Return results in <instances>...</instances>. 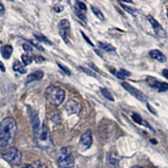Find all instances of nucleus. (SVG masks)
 <instances>
[{
  "instance_id": "1",
  "label": "nucleus",
  "mask_w": 168,
  "mask_h": 168,
  "mask_svg": "<svg viewBox=\"0 0 168 168\" xmlns=\"http://www.w3.org/2000/svg\"><path fill=\"white\" fill-rule=\"evenodd\" d=\"M18 133L17 123L14 118L8 117L0 122V147L5 148L12 145Z\"/></svg>"
},
{
  "instance_id": "2",
  "label": "nucleus",
  "mask_w": 168,
  "mask_h": 168,
  "mask_svg": "<svg viewBox=\"0 0 168 168\" xmlns=\"http://www.w3.org/2000/svg\"><path fill=\"white\" fill-rule=\"evenodd\" d=\"M34 132V142L38 147L41 150H50L53 146L52 135L48 127L42 124Z\"/></svg>"
},
{
  "instance_id": "3",
  "label": "nucleus",
  "mask_w": 168,
  "mask_h": 168,
  "mask_svg": "<svg viewBox=\"0 0 168 168\" xmlns=\"http://www.w3.org/2000/svg\"><path fill=\"white\" fill-rule=\"evenodd\" d=\"M46 97L49 102L55 107L61 105L65 100V91L57 86H51L46 89Z\"/></svg>"
},
{
  "instance_id": "4",
  "label": "nucleus",
  "mask_w": 168,
  "mask_h": 168,
  "mask_svg": "<svg viewBox=\"0 0 168 168\" xmlns=\"http://www.w3.org/2000/svg\"><path fill=\"white\" fill-rule=\"evenodd\" d=\"M1 157L13 166H20L22 162V153L17 147L11 146L1 151Z\"/></svg>"
},
{
  "instance_id": "5",
  "label": "nucleus",
  "mask_w": 168,
  "mask_h": 168,
  "mask_svg": "<svg viewBox=\"0 0 168 168\" xmlns=\"http://www.w3.org/2000/svg\"><path fill=\"white\" fill-rule=\"evenodd\" d=\"M57 163L59 168H74L75 161L71 149L69 147H62L60 156L57 160Z\"/></svg>"
},
{
  "instance_id": "6",
  "label": "nucleus",
  "mask_w": 168,
  "mask_h": 168,
  "mask_svg": "<svg viewBox=\"0 0 168 168\" xmlns=\"http://www.w3.org/2000/svg\"><path fill=\"white\" fill-rule=\"evenodd\" d=\"M93 133L90 129H88L81 136L78 143V150L81 151H85L91 147L93 144Z\"/></svg>"
},
{
  "instance_id": "7",
  "label": "nucleus",
  "mask_w": 168,
  "mask_h": 168,
  "mask_svg": "<svg viewBox=\"0 0 168 168\" xmlns=\"http://www.w3.org/2000/svg\"><path fill=\"white\" fill-rule=\"evenodd\" d=\"M121 85L123 86V88L125 89L126 91L129 92L132 96L136 98L138 100H140V102H145V101H147L146 95H145V93H143L142 92L140 91L139 89H136L135 88H134L133 86L129 85V84L127 83H122Z\"/></svg>"
},
{
  "instance_id": "8",
  "label": "nucleus",
  "mask_w": 168,
  "mask_h": 168,
  "mask_svg": "<svg viewBox=\"0 0 168 168\" xmlns=\"http://www.w3.org/2000/svg\"><path fill=\"white\" fill-rule=\"evenodd\" d=\"M146 83H148L149 86L152 89H157L160 93H163L168 90V83L164 82H160L159 80L156 79L155 77H148L146 78Z\"/></svg>"
},
{
  "instance_id": "9",
  "label": "nucleus",
  "mask_w": 168,
  "mask_h": 168,
  "mask_svg": "<svg viewBox=\"0 0 168 168\" xmlns=\"http://www.w3.org/2000/svg\"><path fill=\"white\" fill-rule=\"evenodd\" d=\"M58 30H59V34H60L61 37L62 38L66 43H67L68 35L70 34V30H71V25H70L68 20H61L58 24Z\"/></svg>"
},
{
  "instance_id": "10",
  "label": "nucleus",
  "mask_w": 168,
  "mask_h": 168,
  "mask_svg": "<svg viewBox=\"0 0 168 168\" xmlns=\"http://www.w3.org/2000/svg\"><path fill=\"white\" fill-rule=\"evenodd\" d=\"M75 14L80 20L83 21H87V6L83 2L76 1L74 6Z\"/></svg>"
},
{
  "instance_id": "11",
  "label": "nucleus",
  "mask_w": 168,
  "mask_h": 168,
  "mask_svg": "<svg viewBox=\"0 0 168 168\" xmlns=\"http://www.w3.org/2000/svg\"><path fill=\"white\" fill-rule=\"evenodd\" d=\"M147 18H148L149 22L151 23L152 28L154 30L155 34L161 38H166V32L165 30L162 28V26L160 25L159 22L157 21V20H155L154 18L151 16V15H148Z\"/></svg>"
},
{
  "instance_id": "12",
  "label": "nucleus",
  "mask_w": 168,
  "mask_h": 168,
  "mask_svg": "<svg viewBox=\"0 0 168 168\" xmlns=\"http://www.w3.org/2000/svg\"><path fill=\"white\" fill-rule=\"evenodd\" d=\"M65 109L70 114H78L82 110V107L75 100H69L65 106Z\"/></svg>"
},
{
  "instance_id": "13",
  "label": "nucleus",
  "mask_w": 168,
  "mask_h": 168,
  "mask_svg": "<svg viewBox=\"0 0 168 168\" xmlns=\"http://www.w3.org/2000/svg\"><path fill=\"white\" fill-rule=\"evenodd\" d=\"M28 113L30 119V121H31L33 131H34L40 126V119H39V116H38L37 112L34 111V109L30 108V107H28Z\"/></svg>"
},
{
  "instance_id": "14",
  "label": "nucleus",
  "mask_w": 168,
  "mask_h": 168,
  "mask_svg": "<svg viewBox=\"0 0 168 168\" xmlns=\"http://www.w3.org/2000/svg\"><path fill=\"white\" fill-rule=\"evenodd\" d=\"M44 77V72L42 71H35L34 72H32L30 75L27 76L26 77V84L28 83H33V82H35V81H40Z\"/></svg>"
},
{
  "instance_id": "15",
  "label": "nucleus",
  "mask_w": 168,
  "mask_h": 168,
  "mask_svg": "<svg viewBox=\"0 0 168 168\" xmlns=\"http://www.w3.org/2000/svg\"><path fill=\"white\" fill-rule=\"evenodd\" d=\"M149 55L152 59L158 61L159 62L163 63L166 61V57L165 55L163 54L161 52L158 51V50H152V51L149 52Z\"/></svg>"
},
{
  "instance_id": "16",
  "label": "nucleus",
  "mask_w": 168,
  "mask_h": 168,
  "mask_svg": "<svg viewBox=\"0 0 168 168\" xmlns=\"http://www.w3.org/2000/svg\"><path fill=\"white\" fill-rule=\"evenodd\" d=\"M1 55L4 59H9L11 57V55L13 53V47L9 45L3 46L0 49Z\"/></svg>"
},
{
  "instance_id": "17",
  "label": "nucleus",
  "mask_w": 168,
  "mask_h": 168,
  "mask_svg": "<svg viewBox=\"0 0 168 168\" xmlns=\"http://www.w3.org/2000/svg\"><path fill=\"white\" fill-rule=\"evenodd\" d=\"M13 69H14V71L20 72V74H25V73L27 72V69H26L25 66L18 60H15V61L14 62Z\"/></svg>"
},
{
  "instance_id": "18",
  "label": "nucleus",
  "mask_w": 168,
  "mask_h": 168,
  "mask_svg": "<svg viewBox=\"0 0 168 168\" xmlns=\"http://www.w3.org/2000/svg\"><path fill=\"white\" fill-rule=\"evenodd\" d=\"M132 119L134 120V121L135 123H137V124H139V125H144V126H146V127H148L149 129H151V130H153L154 131V129H153V128L151 127L150 125H149L148 123L146 122L145 120H144L140 117V114H132Z\"/></svg>"
},
{
  "instance_id": "19",
  "label": "nucleus",
  "mask_w": 168,
  "mask_h": 168,
  "mask_svg": "<svg viewBox=\"0 0 168 168\" xmlns=\"http://www.w3.org/2000/svg\"><path fill=\"white\" fill-rule=\"evenodd\" d=\"M113 73L116 77L120 78L121 80H125L127 77L130 76V72L128 71H126L125 69H120V71H113Z\"/></svg>"
},
{
  "instance_id": "20",
  "label": "nucleus",
  "mask_w": 168,
  "mask_h": 168,
  "mask_svg": "<svg viewBox=\"0 0 168 168\" xmlns=\"http://www.w3.org/2000/svg\"><path fill=\"white\" fill-rule=\"evenodd\" d=\"M23 168H47V166L40 161H34L32 163L25 165Z\"/></svg>"
},
{
  "instance_id": "21",
  "label": "nucleus",
  "mask_w": 168,
  "mask_h": 168,
  "mask_svg": "<svg viewBox=\"0 0 168 168\" xmlns=\"http://www.w3.org/2000/svg\"><path fill=\"white\" fill-rule=\"evenodd\" d=\"M98 46L101 49H103V51H105L107 52H115L116 51V48L114 47V46L110 45V44H108V43H103L99 42L98 43Z\"/></svg>"
},
{
  "instance_id": "22",
  "label": "nucleus",
  "mask_w": 168,
  "mask_h": 168,
  "mask_svg": "<svg viewBox=\"0 0 168 168\" xmlns=\"http://www.w3.org/2000/svg\"><path fill=\"white\" fill-rule=\"evenodd\" d=\"M34 36L39 42H42L44 44H46V45H49V46H52V43L45 35H43L42 34H34Z\"/></svg>"
},
{
  "instance_id": "23",
  "label": "nucleus",
  "mask_w": 168,
  "mask_h": 168,
  "mask_svg": "<svg viewBox=\"0 0 168 168\" xmlns=\"http://www.w3.org/2000/svg\"><path fill=\"white\" fill-rule=\"evenodd\" d=\"M21 58L25 65H30L34 61V57L30 54H23L21 56Z\"/></svg>"
},
{
  "instance_id": "24",
  "label": "nucleus",
  "mask_w": 168,
  "mask_h": 168,
  "mask_svg": "<svg viewBox=\"0 0 168 168\" xmlns=\"http://www.w3.org/2000/svg\"><path fill=\"white\" fill-rule=\"evenodd\" d=\"M92 10H93V14L96 15V17H98V19H99L100 20H102V21H103V20H105V18H104V15L103 14V13L100 11L99 9H98V8H96V7H93V6H92Z\"/></svg>"
},
{
  "instance_id": "25",
  "label": "nucleus",
  "mask_w": 168,
  "mask_h": 168,
  "mask_svg": "<svg viewBox=\"0 0 168 168\" xmlns=\"http://www.w3.org/2000/svg\"><path fill=\"white\" fill-rule=\"evenodd\" d=\"M100 91H101L102 94H103V96H104V97H105L107 99H108L109 101H111V102H114V98H113L112 94L110 93V92L108 91V89H105V88H103V89H100Z\"/></svg>"
},
{
  "instance_id": "26",
  "label": "nucleus",
  "mask_w": 168,
  "mask_h": 168,
  "mask_svg": "<svg viewBox=\"0 0 168 168\" xmlns=\"http://www.w3.org/2000/svg\"><path fill=\"white\" fill-rule=\"evenodd\" d=\"M120 5H121V7H122L123 9H125L126 12H128L129 14H130L132 16H136L137 15V11L135 10V9H132V8H130V7H129V6L125 5V4H124V3H120Z\"/></svg>"
},
{
  "instance_id": "27",
  "label": "nucleus",
  "mask_w": 168,
  "mask_h": 168,
  "mask_svg": "<svg viewBox=\"0 0 168 168\" xmlns=\"http://www.w3.org/2000/svg\"><path fill=\"white\" fill-rule=\"evenodd\" d=\"M79 69L80 70H82V71H83V72H85V73H87L88 75H89V76H91V77H96V78H98V76L94 72H93V71H91V70H89V69L86 68V67H83V66H79Z\"/></svg>"
},
{
  "instance_id": "28",
  "label": "nucleus",
  "mask_w": 168,
  "mask_h": 168,
  "mask_svg": "<svg viewBox=\"0 0 168 168\" xmlns=\"http://www.w3.org/2000/svg\"><path fill=\"white\" fill-rule=\"evenodd\" d=\"M57 65H58V66L60 67L61 70L66 75H67V76H70V75H71V71H70L66 66H65L64 65H61L60 63H57Z\"/></svg>"
},
{
  "instance_id": "29",
  "label": "nucleus",
  "mask_w": 168,
  "mask_h": 168,
  "mask_svg": "<svg viewBox=\"0 0 168 168\" xmlns=\"http://www.w3.org/2000/svg\"><path fill=\"white\" fill-rule=\"evenodd\" d=\"M23 49L24 51L25 52H27V54H30V53H32L33 52V48H32L31 45H30L28 43H25L23 45Z\"/></svg>"
},
{
  "instance_id": "30",
  "label": "nucleus",
  "mask_w": 168,
  "mask_h": 168,
  "mask_svg": "<svg viewBox=\"0 0 168 168\" xmlns=\"http://www.w3.org/2000/svg\"><path fill=\"white\" fill-rule=\"evenodd\" d=\"M30 42L31 43L33 46H35V47H36V48H37L39 51H40V52H44V48H43V47H41V46H40V45H39L38 43L34 42V41H33V40H30Z\"/></svg>"
},
{
  "instance_id": "31",
  "label": "nucleus",
  "mask_w": 168,
  "mask_h": 168,
  "mask_svg": "<svg viewBox=\"0 0 168 168\" xmlns=\"http://www.w3.org/2000/svg\"><path fill=\"white\" fill-rule=\"evenodd\" d=\"M34 60L35 62L40 63L45 61V58H43L42 57H40V56H35V57H34Z\"/></svg>"
},
{
  "instance_id": "32",
  "label": "nucleus",
  "mask_w": 168,
  "mask_h": 168,
  "mask_svg": "<svg viewBox=\"0 0 168 168\" xmlns=\"http://www.w3.org/2000/svg\"><path fill=\"white\" fill-rule=\"evenodd\" d=\"M54 9H55V10H56V12H57V13H60V12L63 11V9H64V8H63V6L59 5V4H58V5L55 6Z\"/></svg>"
},
{
  "instance_id": "33",
  "label": "nucleus",
  "mask_w": 168,
  "mask_h": 168,
  "mask_svg": "<svg viewBox=\"0 0 168 168\" xmlns=\"http://www.w3.org/2000/svg\"><path fill=\"white\" fill-rule=\"evenodd\" d=\"M82 35H83V38H84V39H85L86 41H87V42L89 43V45H90V46H93V43H92V41H91V40H90V39H89V38L87 37V36H86V35H85V34H84V33H83V32H82Z\"/></svg>"
},
{
  "instance_id": "34",
  "label": "nucleus",
  "mask_w": 168,
  "mask_h": 168,
  "mask_svg": "<svg viewBox=\"0 0 168 168\" xmlns=\"http://www.w3.org/2000/svg\"><path fill=\"white\" fill-rule=\"evenodd\" d=\"M147 107H148V109L151 112V113H152V114H154V115H157V111H156L154 108H153L152 106H151L149 103H147Z\"/></svg>"
},
{
  "instance_id": "35",
  "label": "nucleus",
  "mask_w": 168,
  "mask_h": 168,
  "mask_svg": "<svg viewBox=\"0 0 168 168\" xmlns=\"http://www.w3.org/2000/svg\"><path fill=\"white\" fill-rule=\"evenodd\" d=\"M162 76L168 79V69H164L162 71Z\"/></svg>"
},
{
  "instance_id": "36",
  "label": "nucleus",
  "mask_w": 168,
  "mask_h": 168,
  "mask_svg": "<svg viewBox=\"0 0 168 168\" xmlns=\"http://www.w3.org/2000/svg\"><path fill=\"white\" fill-rule=\"evenodd\" d=\"M0 70L2 71H5V67H4V65L3 64V62L0 61Z\"/></svg>"
},
{
  "instance_id": "37",
  "label": "nucleus",
  "mask_w": 168,
  "mask_h": 168,
  "mask_svg": "<svg viewBox=\"0 0 168 168\" xmlns=\"http://www.w3.org/2000/svg\"><path fill=\"white\" fill-rule=\"evenodd\" d=\"M3 12H4V7H3V4L0 3V14H3Z\"/></svg>"
},
{
  "instance_id": "38",
  "label": "nucleus",
  "mask_w": 168,
  "mask_h": 168,
  "mask_svg": "<svg viewBox=\"0 0 168 168\" xmlns=\"http://www.w3.org/2000/svg\"><path fill=\"white\" fill-rule=\"evenodd\" d=\"M131 168H143V167H141V166H133V167Z\"/></svg>"
},
{
  "instance_id": "39",
  "label": "nucleus",
  "mask_w": 168,
  "mask_h": 168,
  "mask_svg": "<svg viewBox=\"0 0 168 168\" xmlns=\"http://www.w3.org/2000/svg\"><path fill=\"white\" fill-rule=\"evenodd\" d=\"M167 17H168V11H167Z\"/></svg>"
}]
</instances>
